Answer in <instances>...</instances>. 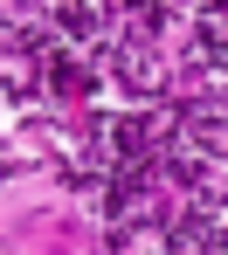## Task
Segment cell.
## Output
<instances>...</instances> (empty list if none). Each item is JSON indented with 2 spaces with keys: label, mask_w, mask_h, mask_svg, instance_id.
<instances>
[{
  "label": "cell",
  "mask_w": 228,
  "mask_h": 255,
  "mask_svg": "<svg viewBox=\"0 0 228 255\" xmlns=\"http://www.w3.org/2000/svg\"><path fill=\"white\" fill-rule=\"evenodd\" d=\"M111 138H118V159H145V138H152V131L138 125V118H125V125L111 131Z\"/></svg>",
  "instance_id": "obj_1"
}]
</instances>
